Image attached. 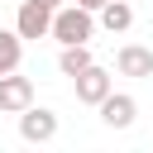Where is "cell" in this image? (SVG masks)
<instances>
[{"instance_id":"cell-9","label":"cell","mask_w":153,"mask_h":153,"mask_svg":"<svg viewBox=\"0 0 153 153\" xmlns=\"http://www.w3.org/2000/svg\"><path fill=\"white\" fill-rule=\"evenodd\" d=\"M96 57H91V43H62V53H57V72L62 76H76V72H86Z\"/></svg>"},{"instance_id":"cell-12","label":"cell","mask_w":153,"mask_h":153,"mask_svg":"<svg viewBox=\"0 0 153 153\" xmlns=\"http://www.w3.org/2000/svg\"><path fill=\"white\" fill-rule=\"evenodd\" d=\"M48 5H53V10H57V5H67V0H48Z\"/></svg>"},{"instance_id":"cell-8","label":"cell","mask_w":153,"mask_h":153,"mask_svg":"<svg viewBox=\"0 0 153 153\" xmlns=\"http://www.w3.org/2000/svg\"><path fill=\"white\" fill-rule=\"evenodd\" d=\"M96 14H100L96 24H100L105 33H124V29L134 24V10H129V0H105V5L96 10Z\"/></svg>"},{"instance_id":"cell-3","label":"cell","mask_w":153,"mask_h":153,"mask_svg":"<svg viewBox=\"0 0 153 153\" xmlns=\"http://www.w3.org/2000/svg\"><path fill=\"white\" fill-rule=\"evenodd\" d=\"M48 29H53V5L48 0H19L14 33L19 38H48Z\"/></svg>"},{"instance_id":"cell-1","label":"cell","mask_w":153,"mask_h":153,"mask_svg":"<svg viewBox=\"0 0 153 153\" xmlns=\"http://www.w3.org/2000/svg\"><path fill=\"white\" fill-rule=\"evenodd\" d=\"M91 33H96V14L81 10L76 0L53 10V29H48V38H57V43H91Z\"/></svg>"},{"instance_id":"cell-4","label":"cell","mask_w":153,"mask_h":153,"mask_svg":"<svg viewBox=\"0 0 153 153\" xmlns=\"http://www.w3.org/2000/svg\"><path fill=\"white\" fill-rule=\"evenodd\" d=\"M72 86H76V100H81V105H100V100L115 91V76H110L100 62H91L86 72H76V76H72Z\"/></svg>"},{"instance_id":"cell-6","label":"cell","mask_w":153,"mask_h":153,"mask_svg":"<svg viewBox=\"0 0 153 153\" xmlns=\"http://www.w3.org/2000/svg\"><path fill=\"white\" fill-rule=\"evenodd\" d=\"M29 105H33V81L19 76V67L5 72V76H0V115H19V110H29Z\"/></svg>"},{"instance_id":"cell-5","label":"cell","mask_w":153,"mask_h":153,"mask_svg":"<svg viewBox=\"0 0 153 153\" xmlns=\"http://www.w3.org/2000/svg\"><path fill=\"white\" fill-rule=\"evenodd\" d=\"M96 110H100V124H105V129H129V124L139 120V100H134L129 91H110Z\"/></svg>"},{"instance_id":"cell-10","label":"cell","mask_w":153,"mask_h":153,"mask_svg":"<svg viewBox=\"0 0 153 153\" xmlns=\"http://www.w3.org/2000/svg\"><path fill=\"white\" fill-rule=\"evenodd\" d=\"M19 57H24V38H19L14 29H0V76H5V72H14V67H19Z\"/></svg>"},{"instance_id":"cell-11","label":"cell","mask_w":153,"mask_h":153,"mask_svg":"<svg viewBox=\"0 0 153 153\" xmlns=\"http://www.w3.org/2000/svg\"><path fill=\"white\" fill-rule=\"evenodd\" d=\"M76 5H81V10H91V14H96V10H100V5H105V0H76Z\"/></svg>"},{"instance_id":"cell-7","label":"cell","mask_w":153,"mask_h":153,"mask_svg":"<svg viewBox=\"0 0 153 153\" xmlns=\"http://www.w3.org/2000/svg\"><path fill=\"white\" fill-rule=\"evenodd\" d=\"M115 72L120 76H153V48H143V43H124L120 53H115Z\"/></svg>"},{"instance_id":"cell-2","label":"cell","mask_w":153,"mask_h":153,"mask_svg":"<svg viewBox=\"0 0 153 153\" xmlns=\"http://www.w3.org/2000/svg\"><path fill=\"white\" fill-rule=\"evenodd\" d=\"M19 139L24 143H53L57 139V110H48V105L19 110Z\"/></svg>"}]
</instances>
